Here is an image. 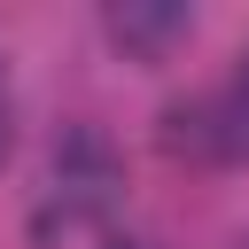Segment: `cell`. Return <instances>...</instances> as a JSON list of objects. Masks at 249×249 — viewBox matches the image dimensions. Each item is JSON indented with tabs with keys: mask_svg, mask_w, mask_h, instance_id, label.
<instances>
[{
	"mask_svg": "<svg viewBox=\"0 0 249 249\" xmlns=\"http://www.w3.org/2000/svg\"><path fill=\"white\" fill-rule=\"evenodd\" d=\"M163 148L171 156H195V163H249V54H241V70L218 93L179 101L163 117Z\"/></svg>",
	"mask_w": 249,
	"mask_h": 249,
	"instance_id": "cell-1",
	"label": "cell"
},
{
	"mask_svg": "<svg viewBox=\"0 0 249 249\" xmlns=\"http://www.w3.org/2000/svg\"><path fill=\"white\" fill-rule=\"evenodd\" d=\"M54 202H62V226L109 218V202H117V156H109V140L93 124H78V132L54 140Z\"/></svg>",
	"mask_w": 249,
	"mask_h": 249,
	"instance_id": "cell-2",
	"label": "cell"
},
{
	"mask_svg": "<svg viewBox=\"0 0 249 249\" xmlns=\"http://www.w3.org/2000/svg\"><path fill=\"white\" fill-rule=\"evenodd\" d=\"M187 31H195V16H187L179 0H117V8H109V39H117L124 54H140V62H163Z\"/></svg>",
	"mask_w": 249,
	"mask_h": 249,
	"instance_id": "cell-3",
	"label": "cell"
},
{
	"mask_svg": "<svg viewBox=\"0 0 249 249\" xmlns=\"http://www.w3.org/2000/svg\"><path fill=\"white\" fill-rule=\"evenodd\" d=\"M16 148V86H8V62H0V163Z\"/></svg>",
	"mask_w": 249,
	"mask_h": 249,
	"instance_id": "cell-4",
	"label": "cell"
}]
</instances>
